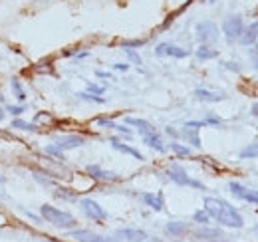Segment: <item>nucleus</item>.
<instances>
[{"label": "nucleus", "mask_w": 258, "mask_h": 242, "mask_svg": "<svg viewBox=\"0 0 258 242\" xmlns=\"http://www.w3.org/2000/svg\"><path fill=\"white\" fill-rule=\"evenodd\" d=\"M139 199L143 201L145 207L153 209V211L161 212L165 209V201H163V193H141Z\"/></svg>", "instance_id": "ddd939ff"}, {"label": "nucleus", "mask_w": 258, "mask_h": 242, "mask_svg": "<svg viewBox=\"0 0 258 242\" xmlns=\"http://www.w3.org/2000/svg\"><path fill=\"white\" fill-rule=\"evenodd\" d=\"M228 191H230L236 199H240V201H244V203H250V205L258 207V191H254V189H246V187L240 185V183L230 181L228 183Z\"/></svg>", "instance_id": "1a4fd4ad"}, {"label": "nucleus", "mask_w": 258, "mask_h": 242, "mask_svg": "<svg viewBox=\"0 0 258 242\" xmlns=\"http://www.w3.org/2000/svg\"><path fill=\"white\" fill-rule=\"evenodd\" d=\"M203 121H205V125H223V119L217 115H207Z\"/></svg>", "instance_id": "72a5a7b5"}, {"label": "nucleus", "mask_w": 258, "mask_h": 242, "mask_svg": "<svg viewBox=\"0 0 258 242\" xmlns=\"http://www.w3.org/2000/svg\"><path fill=\"white\" fill-rule=\"evenodd\" d=\"M44 153H46L48 157H52V159H58V161H64L66 159L64 151H62V149H58L54 143H52V145H46V147H44Z\"/></svg>", "instance_id": "cd10ccee"}, {"label": "nucleus", "mask_w": 258, "mask_h": 242, "mask_svg": "<svg viewBox=\"0 0 258 242\" xmlns=\"http://www.w3.org/2000/svg\"><path fill=\"white\" fill-rule=\"evenodd\" d=\"M207 242H228V240H223V238H217V240H207Z\"/></svg>", "instance_id": "37998d69"}, {"label": "nucleus", "mask_w": 258, "mask_h": 242, "mask_svg": "<svg viewBox=\"0 0 258 242\" xmlns=\"http://www.w3.org/2000/svg\"><path fill=\"white\" fill-rule=\"evenodd\" d=\"M4 117H6V111H4V109H2V107H0V121L4 119Z\"/></svg>", "instance_id": "79ce46f5"}, {"label": "nucleus", "mask_w": 258, "mask_h": 242, "mask_svg": "<svg viewBox=\"0 0 258 242\" xmlns=\"http://www.w3.org/2000/svg\"><path fill=\"white\" fill-rule=\"evenodd\" d=\"M167 177L175 183V185H179V187H191V189H199V191H207V187H205L203 183L193 179V177H191L181 165H177V163H173V165L167 169Z\"/></svg>", "instance_id": "7ed1b4c3"}, {"label": "nucleus", "mask_w": 258, "mask_h": 242, "mask_svg": "<svg viewBox=\"0 0 258 242\" xmlns=\"http://www.w3.org/2000/svg\"><path fill=\"white\" fill-rule=\"evenodd\" d=\"M40 216L44 222H50L52 226L56 228H62V230H72L78 226V220L74 214L62 211V209H56L52 205H42L40 207Z\"/></svg>", "instance_id": "f03ea898"}, {"label": "nucleus", "mask_w": 258, "mask_h": 242, "mask_svg": "<svg viewBox=\"0 0 258 242\" xmlns=\"http://www.w3.org/2000/svg\"><path fill=\"white\" fill-rule=\"evenodd\" d=\"M145 44V40H123L121 42V48L125 50V48H129V50H133V48H141Z\"/></svg>", "instance_id": "473e14b6"}, {"label": "nucleus", "mask_w": 258, "mask_h": 242, "mask_svg": "<svg viewBox=\"0 0 258 242\" xmlns=\"http://www.w3.org/2000/svg\"><path fill=\"white\" fill-rule=\"evenodd\" d=\"M143 139V143L147 145V147H151V149H155V151H159V153H163L167 147L163 145V139H161V135L155 131V133H149V135H143L141 137Z\"/></svg>", "instance_id": "412c9836"}, {"label": "nucleus", "mask_w": 258, "mask_h": 242, "mask_svg": "<svg viewBox=\"0 0 258 242\" xmlns=\"http://www.w3.org/2000/svg\"><path fill=\"white\" fill-rule=\"evenodd\" d=\"M2 183H6V177H2V175H0V185H2Z\"/></svg>", "instance_id": "c03bdc74"}, {"label": "nucleus", "mask_w": 258, "mask_h": 242, "mask_svg": "<svg viewBox=\"0 0 258 242\" xmlns=\"http://www.w3.org/2000/svg\"><path fill=\"white\" fill-rule=\"evenodd\" d=\"M195 56L199 58L201 62H207V60H215V58H219V50H215V48H211L209 44H201L199 48H197V52H195Z\"/></svg>", "instance_id": "4be33fe9"}, {"label": "nucleus", "mask_w": 258, "mask_h": 242, "mask_svg": "<svg viewBox=\"0 0 258 242\" xmlns=\"http://www.w3.org/2000/svg\"><path fill=\"white\" fill-rule=\"evenodd\" d=\"M109 143H111V147H113L115 151L125 153V155H131V157H133V159H137V161H143V159H145L141 153L135 149V147H131V145H127V143H121L117 137H111V139H109Z\"/></svg>", "instance_id": "f3484780"}, {"label": "nucleus", "mask_w": 258, "mask_h": 242, "mask_svg": "<svg viewBox=\"0 0 258 242\" xmlns=\"http://www.w3.org/2000/svg\"><path fill=\"white\" fill-rule=\"evenodd\" d=\"M167 149H169V151H173L177 157H191V153H193L191 151V147L181 145V143H175V141H173V143H169V145H167Z\"/></svg>", "instance_id": "a878e982"}, {"label": "nucleus", "mask_w": 258, "mask_h": 242, "mask_svg": "<svg viewBox=\"0 0 258 242\" xmlns=\"http://www.w3.org/2000/svg\"><path fill=\"white\" fill-rule=\"evenodd\" d=\"M10 127H12V129H18V131H30V133L40 131V127H38L36 123H28V121L20 119V117H14L12 123H10Z\"/></svg>", "instance_id": "393cba45"}, {"label": "nucleus", "mask_w": 258, "mask_h": 242, "mask_svg": "<svg viewBox=\"0 0 258 242\" xmlns=\"http://www.w3.org/2000/svg\"><path fill=\"white\" fill-rule=\"evenodd\" d=\"M113 70H119V72H127L129 66H127V64H115V66H113Z\"/></svg>", "instance_id": "58836bf2"}, {"label": "nucleus", "mask_w": 258, "mask_h": 242, "mask_svg": "<svg viewBox=\"0 0 258 242\" xmlns=\"http://www.w3.org/2000/svg\"><path fill=\"white\" fill-rule=\"evenodd\" d=\"M4 111H8L10 115H14V117H20V115H24V111H26V105L24 103H18V105H6L4 107Z\"/></svg>", "instance_id": "c85d7f7f"}, {"label": "nucleus", "mask_w": 258, "mask_h": 242, "mask_svg": "<svg viewBox=\"0 0 258 242\" xmlns=\"http://www.w3.org/2000/svg\"><path fill=\"white\" fill-rule=\"evenodd\" d=\"M254 232H256V234H258V226H254Z\"/></svg>", "instance_id": "09e8293b"}, {"label": "nucleus", "mask_w": 258, "mask_h": 242, "mask_svg": "<svg viewBox=\"0 0 258 242\" xmlns=\"http://www.w3.org/2000/svg\"><path fill=\"white\" fill-rule=\"evenodd\" d=\"M207 2H211V4H213V2H217V0H207Z\"/></svg>", "instance_id": "de8ad7c7"}, {"label": "nucleus", "mask_w": 258, "mask_h": 242, "mask_svg": "<svg viewBox=\"0 0 258 242\" xmlns=\"http://www.w3.org/2000/svg\"><path fill=\"white\" fill-rule=\"evenodd\" d=\"M189 232V224L187 222H181V220H171L165 224V234L171 236V238H181L183 234Z\"/></svg>", "instance_id": "2eb2a0df"}, {"label": "nucleus", "mask_w": 258, "mask_h": 242, "mask_svg": "<svg viewBox=\"0 0 258 242\" xmlns=\"http://www.w3.org/2000/svg\"><path fill=\"white\" fill-rule=\"evenodd\" d=\"M203 209L209 212V216L215 218L221 226H228V228H242L244 226V218L240 216V212L236 211V207H232L230 203H226L223 199L207 197Z\"/></svg>", "instance_id": "f257e3e1"}, {"label": "nucleus", "mask_w": 258, "mask_h": 242, "mask_svg": "<svg viewBox=\"0 0 258 242\" xmlns=\"http://www.w3.org/2000/svg\"><path fill=\"white\" fill-rule=\"evenodd\" d=\"M54 197L68 201V203H76L78 201V193L72 191V189H66V187H54Z\"/></svg>", "instance_id": "b1692460"}, {"label": "nucleus", "mask_w": 258, "mask_h": 242, "mask_svg": "<svg viewBox=\"0 0 258 242\" xmlns=\"http://www.w3.org/2000/svg\"><path fill=\"white\" fill-rule=\"evenodd\" d=\"M96 125L97 127H103V129H115V127H117V123H115V121L107 119V117H97Z\"/></svg>", "instance_id": "2f4dec72"}, {"label": "nucleus", "mask_w": 258, "mask_h": 242, "mask_svg": "<svg viewBox=\"0 0 258 242\" xmlns=\"http://www.w3.org/2000/svg\"><path fill=\"white\" fill-rule=\"evenodd\" d=\"M88 91L90 93H96V95H101L105 91V88L103 86H96V84H88Z\"/></svg>", "instance_id": "f704fd0d"}, {"label": "nucleus", "mask_w": 258, "mask_h": 242, "mask_svg": "<svg viewBox=\"0 0 258 242\" xmlns=\"http://www.w3.org/2000/svg\"><path fill=\"white\" fill-rule=\"evenodd\" d=\"M201 127H207L205 121H187V123L183 125V129L179 131V135H181L187 143H191V147L201 149V137H199V129H201Z\"/></svg>", "instance_id": "6e6552de"}, {"label": "nucleus", "mask_w": 258, "mask_h": 242, "mask_svg": "<svg viewBox=\"0 0 258 242\" xmlns=\"http://www.w3.org/2000/svg\"><path fill=\"white\" fill-rule=\"evenodd\" d=\"M165 133H167V135H171V137H181V135H179V131H177V129H173V127H167V129H165Z\"/></svg>", "instance_id": "4c0bfd02"}, {"label": "nucleus", "mask_w": 258, "mask_h": 242, "mask_svg": "<svg viewBox=\"0 0 258 242\" xmlns=\"http://www.w3.org/2000/svg\"><path fill=\"white\" fill-rule=\"evenodd\" d=\"M195 236L199 240H217V238H223V230L221 228H211L209 224H203L201 228L195 230Z\"/></svg>", "instance_id": "dca6fc26"}, {"label": "nucleus", "mask_w": 258, "mask_h": 242, "mask_svg": "<svg viewBox=\"0 0 258 242\" xmlns=\"http://www.w3.org/2000/svg\"><path fill=\"white\" fill-rule=\"evenodd\" d=\"M244 30V20L240 14H230L226 16L223 22V34L228 42H236L240 38V34Z\"/></svg>", "instance_id": "20e7f679"}, {"label": "nucleus", "mask_w": 258, "mask_h": 242, "mask_svg": "<svg viewBox=\"0 0 258 242\" xmlns=\"http://www.w3.org/2000/svg\"><path fill=\"white\" fill-rule=\"evenodd\" d=\"M66 236L76 242H117L115 238L101 236V234L92 232V230H88V228H72V230H66Z\"/></svg>", "instance_id": "0eeeda50"}, {"label": "nucleus", "mask_w": 258, "mask_h": 242, "mask_svg": "<svg viewBox=\"0 0 258 242\" xmlns=\"http://www.w3.org/2000/svg\"><path fill=\"white\" fill-rule=\"evenodd\" d=\"M223 66H225L226 70H230V72H240V66H236L234 62H225Z\"/></svg>", "instance_id": "e433bc0d"}, {"label": "nucleus", "mask_w": 258, "mask_h": 242, "mask_svg": "<svg viewBox=\"0 0 258 242\" xmlns=\"http://www.w3.org/2000/svg\"><path fill=\"white\" fill-rule=\"evenodd\" d=\"M193 220L197 222V224H201V226H203V224H209L213 218L209 216V212L205 211V209H201V211H197L193 214Z\"/></svg>", "instance_id": "7c9ffc66"}, {"label": "nucleus", "mask_w": 258, "mask_h": 242, "mask_svg": "<svg viewBox=\"0 0 258 242\" xmlns=\"http://www.w3.org/2000/svg\"><path fill=\"white\" fill-rule=\"evenodd\" d=\"M195 34H197V40H199L201 44L217 42L219 36H221V34H219V26H217L215 22H211V20H201V22H197Z\"/></svg>", "instance_id": "39448f33"}, {"label": "nucleus", "mask_w": 258, "mask_h": 242, "mask_svg": "<svg viewBox=\"0 0 258 242\" xmlns=\"http://www.w3.org/2000/svg\"><path fill=\"white\" fill-rule=\"evenodd\" d=\"M240 159H258V143H250L246 145L242 151L238 153Z\"/></svg>", "instance_id": "bb28decb"}, {"label": "nucleus", "mask_w": 258, "mask_h": 242, "mask_svg": "<svg viewBox=\"0 0 258 242\" xmlns=\"http://www.w3.org/2000/svg\"><path fill=\"white\" fill-rule=\"evenodd\" d=\"M125 52H127L129 60L133 62V64H141V58H139V54H137V52H133V50H129V48H125Z\"/></svg>", "instance_id": "c9c22d12"}, {"label": "nucleus", "mask_w": 258, "mask_h": 242, "mask_svg": "<svg viewBox=\"0 0 258 242\" xmlns=\"http://www.w3.org/2000/svg\"><path fill=\"white\" fill-rule=\"evenodd\" d=\"M86 173H88L92 179L101 181V183L121 181V177H119V175H115V173H111V171H105V169H101L99 165H88V167H86Z\"/></svg>", "instance_id": "f8f14e48"}, {"label": "nucleus", "mask_w": 258, "mask_h": 242, "mask_svg": "<svg viewBox=\"0 0 258 242\" xmlns=\"http://www.w3.org/2000/svg\"><path fill=\"white\" fill-rule=\"evenodd\" d=\"M2 101H4V95H0V103H2Z\"/></svg>", "instance_id": "a18cd8bd"}, {"label": "nucleus", "mask_w": 258, "mask_h": 242, "mask_svg": "<svg viewBox=\"0 0 258 242\" xmlns=\"http://www.w3.org/2000/svg\"><path fill=\"white\" fill-rule=\"evenodd\" d=\"M115 234L125 242H145L147 238H149L147 232L141 230V228H119Z\"/></svg>", "instance_id": "4468645a"}, {"label": "nucleus", "mask_w": 258, "mask_h": 242, "mask_svg": "<svg viewBox=\"0 0 258 242\" xmlns=\"http://www.w3.org/2000/svg\"><path fill=\"white\" fill-rule=\"evenodd\" d=\"M125 123H127V125H133V127H135L139 133H141V137L157 131L153 123H149V121H145V119H139V117H125Z\"/></svg>", "instance_id": "a211bd4d"}, {"label": "nucleus", "mask_w": 258, "mask_h": 242, "mask_svg": "<svg viewBox=\"0 0 258 242\" xmlns=\"http://www.w3.org/2000/svg\"><path fill=\"white\" fill-rule=\"evenodd\" d=\"M256 40H258V20H254L250 26H246V28L242 30L238 42H240L242 46H252Z\"/></svg>", "instance_id": "6ab92c4d"}, {"label": "nucleus", "mask_w": 258, "mask_h": 242, "mask_svg": "<svg viewBox=\"0 0 258 242\" xmlns=\"http://www.w3.org/2000/svg\"><path fill=\"white\" fill-rule=\"evenodd\" d=\"M250 113H252V115H254V117L258 119V101L254 103V105H252V107H250Z\"/></svg>", "instance_id": "a19ab883"}, {"label": "nucleus", "mask_w": 258, "mask_h": 242, "mask_svg": "<svg viewBox=\"0 0 258 242\" xmlns=\"http://www.w3.org/2000/svg\"><path fill=\"white\" fill-rule=\"evenodd\" d=\"M254 68H256V70H258V60H256V62H254Z\"/></svg>", "instance_id": "49530a36"}, {"label": "nucleus", "mask_w": 258, "mask_h": 242, "mask_svg": "<svg viewBox=\"0 0 258 242\" xmlns=\"http://www.w3.org/2000/svg\"><path fill=\"white\" fill-rule=\"evenodd\" d=\"M10 91H12V95H14L20 103L26 101V90H24V86H22V82H20L18 78H10Z\"/></svg>", "instance_id": "5701e85b"}, {"label": "nucleus", "mask_w": 258, "mask_h": 242, "mask_svg": "<svg viewBox=\"0 0 258 242\" xmlns=\"http://www.w3.org/2000/svg\"><path fill=\"white\" fill-rule=\"evenodd\" d=\"M54 145L66 153V151H70V149L84 147V145H86V137H82V135H62V137H56Z\"/></svg>", "instance_id": "9b49d317"}, {"label": "nucleus", "mask_w": 258, "mask_h": 242, "mask_svg": "<svg viewBox=\"0 0 258 242\" xmlns=\"http://www.w3.org/2000/svg\"><path fill=\"white\" fill-rule=\"evenodd\" d=\"M80 209H82V212H84L90 220H94L97 224H103V222L107 220V211H105L103 207H99L94 199H82V201H80Z\"/></svg>", "instance_id": "423d86ee"}, {"label": "nucleus", "mask_w": 258, "mask_h": 242, "mask_svg": "<svg viewBox=\"0 0 258 242\" xmlns=\"http://www.w3.org/2000/svg\"><path fill=\"white\" fill-rule=\"evenodd\" d=\"M78 95H80V99H84V101H94V103H105V97H101V95H96V93H90V91H80Z\"/></svg>", "instance_id": "c756f323"}, {"label": "nucleus", "mask_w": 258, "mask_h": 242, "mask_svg": "<svg viewBox=\"0 0 258 242\" xmlns=\"http://www.w3.org/2000/svg\"><path fill=\"white\" fill-rule=\"evenodd\" d=\"M195 97H197V99H201V101H211V103H217V101L226 99L225 93H221V91L205 90V88H197V90H195Z\"/></svg>", "instance_id": "aec40b11"}, {"label": "nucleus", "mask_w": 258, "mask_h": 242, "mask_svg": "<svg viewBox=\"0 0 258 242\" xmlns=\"http://www.w3.org/2000/svg\"><path fill=\"white\" fill-rule=\"evenodd\" d=\"M155 56L159 58H177V60H183L189 56V50L177 46V44H171V42H161L157 48H155Z\"/></svg>", "instance_id": "9d476101"}, {"label": "nucleus", "mask_w": 258, "mask_h": 242, "mask_svg": "<svg viewBox=\"0 0 258 242\" xmlns=\"http://www.w3.org/2000/svg\"><path fill=\"white\" fill-rule=\"evenodd\" d=\"M96 76H97V78H109V80H111V74H107V72H101V70H97Z\"/></svg>", "instance_id": "ea45409f"}]
</instances>
